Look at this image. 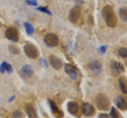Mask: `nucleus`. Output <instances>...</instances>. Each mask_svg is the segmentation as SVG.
I'll return each instance as SVG.
<instances>
[{"label":"nucleus","mask_w":127,"mask_h":118,"mask_svg":"<svg viewBox=\"0 0 127 118\" xmlns=\"http://www.w3.org/2000/svg\"><path fill=\"white\" fill-rule=\"evenodd\" d=\"M102 16L104 19L106 24L110 27H115L118 24L117 16L113 9L110 5H106L102 10Z\"/></svg>","instance_id":"f257e3e1"},{"label":"nucleus","mask_w":127,"mask_h":118,"mask_svg":"<svg viewBox=\"0 0 127 118\" xmlns=\"http://www.w3.org/2000/svg\"><path fill=\"white\" fill-rule=\"evenodd\" d=\"M95 105L100 110H106L109 108L110 101L105 94H99L95 97Z\"/></svg>","instance_id":"f03ea898"},{"label":"nucleus","mask_w":127,"mask_h":118,"mask_svg":"<svg viewBox=\"0 0 127 118\" xmlns=\"http://www.w3.org/2000/svg\"><path fill=\"white\" fill-rule=\"evenodd\" d=\"M24 52L30 59L35 60L39 56V51L36 47L32 44H26L23 48Z\"/></svg>","instance_id":"7ed1b4c3"},{"label":"nucleus","mask_w":127,"mask_h":118,"mask_svg":"<svg viewBox=\"0 0 127 118\" xmlns=\"http://www.w3.org/2000/svg\"><path fill=\"white\" fill-rule=\"evenodd\" d=\"M44 42L45 43L47 46L50 48H54L59 45V38L54 33H48L44 37Z\"/></svg>","instance_id":"20e7f679"},{"label":"nucleus","mask_w":127,"mask_h":118,"mask_svg":"<svg viewBox=\"0 0 127 118\" xmlns=\"http://www.w3.org/2000/svg\"><path fill=\"white\" fill-rule=\"evenodd\" d=\"M81 15V8L79 6H75L73 8H71L69 11L68 14V20L71 23H75L77 22L78 20L80 18Z\"/></svg>","instance_id":"39448f33"},{"label":"nucleus","mask_w":127,"mask_h":118,"mask_svg":"<svg viewBox=\"0 0 127 118\" xmlns=\"http://www.w3.org/2000/svg\"><path fill=\"white\" fill-rule=\"evenodd\" d=\"M110 69L112 73L114 75H120L125 71V68L123 64L120 62H118L116 60L111 61L110 64Z\"/></svg>","instance_id":"423d86ee"},{"label":"nucleus","mask_w":127,"mask_h":118,"mask_svg":"<svg viewBox=\"0 0 127 118\" xmlns=\"http://www.w3.org/2000/svg\"><path fill=\"white\" fill-rule=\"evenodd\" d=\"M6 37L8 40L14 42H17L19 39L18 32L14 27H9V28H7V29L6 30Z\"/></svg>","instance_id":"0eeeda50"},{"label":"nucleus","mask_w":127,"mask_h":118,"mask_svg":"<svg viewBox=\"0 0 127 118\" xmlns=\"http://www.w3.org/2000/svg\"><path fill=\"white\" fill-rule=\"evenodd\" d=\"M95 113V109L92 104L84 102L82 105V113L85 117H91Z\"/></svg>","instance_id":"6e6552de"},{"label":"nucleus","mask_w":127,"mask_h":118,"mask_svg":"<svg viewBox=\"0 0 127 118\" xmlns=\"http://www.w3.org/2000/svg\"><path fill=\"white\" fill-rule=\"evenodd\" d=\"M64 71L67 75H68L71 78H72L73 80L77 79V77H78L77 70L73 65H71L70 64H66L64 65Z\"/></svg>","instance_id":"1a4fd4ad"},{"label":"nucleus","mask_w":127,"mask_h":118,"mask_svg":"<svg viewBox=\"0 0 127 118\" xmlns=\"http://www.w3.org/2000/svg\"><path fill=\"white\" fill-rule=\"evenodd\" d=\"M67 109L68 113L72 116H77L79 109V105L76 101H70L67 104Z\"/></svg>","instance_id":"9d476101"},{"label":"nucleus","mask_w":127,"mask_h":118,"mask_svg":"<svg viewBox=\"0 0 127 118\" xmlns=\"http://www.w3.org/2000/svg\"><path fill=\"white\" fill-rule=\"evenodd\" d=\"M49 63L51 66L53 67L55 70H60L63 66L62 60L57 56H53V55H51L49 56Z\"/></svg>","instance_id":"9b49d317"},{"label":"nucleus","mask_w":127,"mask_h":118,"mask_svg":"<svg viewBox=\"0 0 127 118\" xmlns=\"http://www.w3.org/2000/svg\"><path fill=\"white\" fill-rule=\"evenodd\" d=\"M34 74V70L32 67L29 64L23 66L21 70V74L25 78H31Z\"/></svg>","instance_id":"f8f14e48"},{"label":"nucleus","mask_w":127,"mask_h":118,"mask_svg":"<svg viewBox=\"0 0 127 118\" xmlns=\"http://www.w3.org/2000/svg\"><path fill=\"white\" fill-rule=\"evenodd\" d=\"M114 104L117 107L121 109L122 111V110H125L126 108V100L124 99V97L122 96H118L117 97H115L114 99Z\"/></svg>","instance_id":"ddd939ff"},{"label":"nucleus","mask_w":127,"mask_h":118,"mask_svg":"<svg viewBox=\"0 0 127 118\" xmlns=\"http://www.w3.org/2000/svg\"><path fill=\"white\" fill-rule=\"evenodd\" d=\"M89 68L96 74H98L101 71L102 65L100 64V62H98V60H93L89 64Z\"/></svg>","instance_id":"4468645a"},{"label":"nucleus","mask_w":127,"mask_h":118,"mask_svg":"<svg viewBox=\"0 0 127 118\" xmlns=\"http://www.w3.org/2000/svg\"><path fill=\"white\" fill-rule=\"evenodd\" d=\"M26 113L28 118H38L36 109L33 105H28L26 106Z\"/></svg>","instance_id":"2eb2a0df"},{"label":"nucleus","mask_w":127,"mask_h":118,"mask_svg":"<svg viewBox=\"0 0 127 118\" xmlns=\"http://www.w3.org/2000/svg\"><path fill=\"white\" fill-rule=\"evenodd\" d=\"M7 72L8 74H11L13 72V68L12 66L7 62H3L2 63V64L0 65V72Z\"/></svg>","instance_id":"dca6fc26"},{"label":"nucleus","mask_w":127,"mask_h":118,"mask_svg":"<svg viewBox=\"0 0 127 118\" xmlns=\"http://www.w3.org/2000/svg\"><path fill=\"white\" fill-rule=\"evenodd\" d=\"M49 106H50L51 111L53 112L54 114H57V113H61V112L59 110L58 106L57 105V104H56L53 100H49Z\"/></svg>","instance_id":"f3484780"},{"label":"nucleus","mask_w":127,"mask_h":118,"mask_svg":"<svg viewBox=\"0 0 127 118\" xmlns=\"http://www.w3.org/2000/svg\"><path fill=\"white\" fill-rule=\"evenodd\" d=\"M119 16L122 22H127V10L125 7H122L119 10Z\"/></svg>","instance_id":"a211bd4d"},{"label":"nucleus","mask_w":127,"mask_h":118,"mask_svg":"<svg viewBox=\"0 0 127 118\" xmlns=\"http://www.w3.org/2000/svg\"><path fill=\"white\" fill-rule=\"evenodd\" d=\"M110 117L111 118H121L119 112L116 109V108H114V107H111L110 112Z\"/></svg>","instance_id":"6ab92c4d"},{"label":"nucleus","mask_w":127,"mask_h":118,"mask_svg":"<svg viewBox=\"0 0 127 118\" xmlns=\"http://www.w3.org/2000/svg\"><path fill=\"white\" fill-rule=\"evenodd\" d=\"M24 26H25V29H26V33L29 34V35H31L32 33L34 32L33 27V25L30 24V23H29V22H25V23H24Z\"/></svg>","instance_id":"aec40b11"},{"label":"nucleus","mask_w":127,"mask_h":118,"mask_svg":"<svg viewBox=\"0 0 127 118\" xmlns=\"http://www.w3.org/2000/svg\"><path fill=\"white\" fill-rule=\"evenodd\" d=\"M119 82V88H120V90L123 93V94H126V83L124 80L121 78V79L118 80Z\"/></svg>","instance_id":"412c9836"},{"label":"nucleus","mask_w":127,"mask_h":118,"mask_svg":"<svg viewBox=\"0 0 127 118\" xmlns=\"http://www.w3.org/2000/svg\"><path fill=\"white\" fill-rule=\"evenodd\" d=\"M118 54L119 56L122 58H126L127 57V48H121L118 51Z\"/></svg>","instance_id":"4be33fe9"},{"label":"nucleus","mask_w":127,"mask_h":118,"mask_svg":"<svg viewBox=\"0 0 127 118\" xmlns=\"http://www.w3.org/2000/svg\"><path fill=\"white\" fill-rule=\"evenodd\" d=\"M12 117H13V118H24L23 114L20 110H15V111H14Z\"/></svg>","instance_id":"5701e85b"},{"label":"nucleus","mask_w":127,"mask_h":118,"mask_svg":"<svg viewBox=\"0 0 127 118\" xmlns=\"http://www.w3.org/2000/svg\"><path fill=\"white\" fill-rule=\"evenodd\" d=\"M9 49H10V52H11V53H13V54H14V55H18V54L19 53V50L18 49V48H17V47L14 46V45L10 46V47H9Z\"/></svg>","instance_id":"b1692460"},{"label":"nucleus","mask_w":127,"mask_h":118,"mask_svg":"<svg viewBox=\"0 0 127 118\" xmlns=\"http://www.w3.org/2000/svg\"><path fill=\"white\" fill-rule=\"evenodd\" d=\"M38 10L41 11V12L43 13H45V14H51V12L48 10L47 8H45V7H39V8H37Z\"/></svg>","instance_id":"393cba45"},{"label":"nucleus","mask_w":127,"mask_h":118,"mask_svg":"<svg viewBox=\"0 0 127 118\" xmlns=\"http://www.w3.org/2000/svg\"><path fill=\"white\" fill-rule=\"evenodd\" d=\"M26 2L30 6H37V2L36 0H26Z\"/></svg>","instance_id":"a878e982"},{"label":"nucleus","mask_w":127,"mask_h":118,"mask_svg":"<svg viewBox=\"0 0 127 118\" xmlns=\"http://www.w3.org/2000/svg\"><path fill=\"white\" fill-rule=\"evenodd\" d=\"M98 118H110L109 115L106 113H100L98 115Z\"/></svg>","instance_id":"bb28decb"},{"label":"nucleus","mask_w":127,"mask_h":118,"mask_svg":"<svg viewBox=\"0 0 127 118\" xmlns=\"http://www.w3.org/2000/svg\"><path fill=\"white\" fill-rule=\"evenodd\" d=\"M99 50H100V52L102 53H105L106 52V46H102L100 48H99Z\"/></svg>","instance_id":"cd10ccee"},{"label":"nucleus","mask_w":127,"mask_h":118,"mask_svg":"<svg viewBox=\"0 0 127 118\" xmlns=\"http://www.w3.org/2000/svg\"><path fill=\"white\" fill-rule=\"evenodd\" d=\"M14 98H15V95H14V96H12L10 99H9V102H12V101H14Z\"/></svg>","instance_id":"c85d7f7f"}]
</instances>
